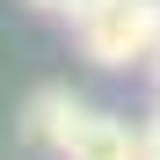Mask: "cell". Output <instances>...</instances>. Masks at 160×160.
Wrapping results in <instances>:
<instances>
[{"instance_id": "3957f363", "label": "cell", "mask_w": 160, "mask_h": 160, "mask_svg": "<svg viewBox=\"0 0 160 160\" xmlns=\"http://www.w3.org/2000/svg\"><path fill=\"white\" fill-rule=\"evenodd\" d=\"M73 117H80V95H73V88H58V80H44V88L22 102L15 131H22V146H37V153H58V138L73 131Z\"/></svg>"}, {"instance_id": "7a4b0ae2", "label": "cell", "mask_w": 160, "mask_h": 160, "mask_svg": "<svg viewBox=\"0 0 160 160\" xmlns=\"http://www.w3.org/2000/svg\"><path fill=\"white\" fill-rule=\"evenodd\" d=\"M58 160H146V138H138V124H124L117 109L80 102L73 131L58 138Z\"/></svg>"}, {"instance_id": "5b68a950", "label": "cell", "mask_w": 160, "mask_h": 160, "mask_svg": "<svg viewBox=\"0 0 160 160\" xmlns=\"http://www.w3.org/2000/svg\"><path fill=\"white\" fill-rule=\"evenodd\" d=\"M153 95H160V58H153Z\"/></svg>"}, {"instance_id": "6da1fadb", "label": "cell", "mask_w": 160, "mask_h": 160, "mask_svg": "<svg viewBox=\"0 0 160 160\" xmlns=\"http://www.w3.org/2000/svg\"><path fill=\"white\" fill-rule=\"evenodd\" d=\"M73 37H80V51H88L95 66H109V73L153 66L160 58V0H95V8L73 22Z\"/></svg>"}, {"instance_id": "277c9868", "label": "cell", "mask_w": 160, "mask_h": 160, "mask_svg": "<svg viewBox=\"0 0 160 160\" xmlns=\"http://www.w3.org/2000/svg\"><path fill=\"white\" fill-rule=\"evenodd\" d=\"M29 8H37V15H58V22H80L95 0H29Z\"/></svg>"}]
</instances>
